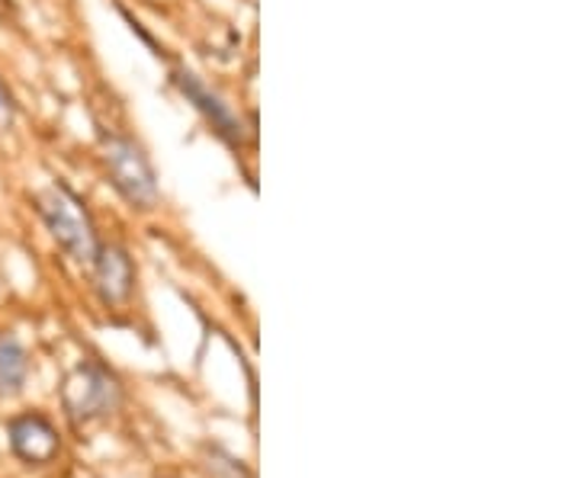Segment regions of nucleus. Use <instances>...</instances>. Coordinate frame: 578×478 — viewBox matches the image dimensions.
I'll return each mask as SVG.
<instances>
[{"label":"nucleus","mask_w":578,"mask_h":478,"mask_svg":"<svg viewBox=\"0 0 578 478\" xmlns=\"http://www.w3.org/2000/svg\"><path fill=\"white\" fill-rule=\"evenodd\" d=\"M103 158H106V171L113 177L116 190L138 209H148L158 200V183L148 158L141 155V148L133 145L129 138L109 136L103 141Z\"/></svg>","instance_id":"obj_2"},{"label":"nucleus","mask_w":578,"mask_h":478,"mask_svg":"<svg viewBox=\"0 0 578 478\" xmlns=\"http://www.w3.org/2000/svg\"><path fill=\"white\" fill-rule=\"evenodd\" d=\"M27 350L13 338H0V395H17L27 382Z\"/></svg>","instance_id":"obj_7"},{"label":"nucleus","mask_w":578,"mask_h":478,"mask_svg":"<svg viewBox=\"0 0 578 478\" xmlns=\"http://www.w3.org/2000/svg\"><path fill=\"white\" fill-rule=\"evenodd\" d=\"M35 203H39V212H42L49 232L55 235V241L69 251L71 257L81 261V264H94L101 244H97L94 225H91L84 205H81V200L71 193L69 187L55 183V187L42 190L35 196Z\"/></svg>","instance_id":"obj_1"},{"label":"nucleus","mask_w":578,"mask_h":478,"mask_svg":"<svg viewBox=\"0 0 578 478\" xmlns=\"http://www.w3.org/2000/svg\"><path fill=\"white\" fill-rule=\"evenodd\" d=\"M65 408L74 421H94L106 411L116 408L119 402V385L106 370L87 363L81 370H74L65 382Z\"/></svg>","instance_id":"obj_3"},{"label":"nucleus","mask_w":578,"mask_h":478,"mask_svg":"<svg viewBox=\"0 0 578 478\" xmlns=\"http://www.w3.org/2000/svg\"><path fill=\"white\" fill-rule=\"evenodd\" d=\"M13 100H10V94L3 91V84H0V132H7L10 126H13Z\"/></svg>","instance_id":"obj_8"},{"label":"nucleus","mask_w":578,"mask_h":478,"mask_svg":"<svg viewBox=\"0 0 578 478\" xmlns=\"http://www.w3.org/2000/svg\"><path fill=\"white\" fill-rule=\"evenodd\" d=\"M177 84L183 87V94L190 97V100L197 103L200 109L206 113V119L212 123V129H219L222 136L229 138V141H239L241 138V123L232 116V109L225 106V103L219 100L216 94H209L203 84L193 77V74H177Z\"/></svg>","instance_id":"obj_6"},{"label":"nucleus","mask_w":578,"mask_h":478,"mask_svg":"<svg viewBox=\"0 0 578 478\" xmlns=\"http://www.w3.org/2000/svg\"><path fill=\"white\" fill-rule=\"evenodd\" d=\"M94 267H97V289H101L103 302H109V306L123 302L129 296V289H133V264H129V257L119 247H97Z\"/></svg>","instance_id":"obj_5"},{"label":"nucleus","mask_w":578,"mask_h":478,"mask_svg":"<svg viewBox=\"0 0 578 478\" xmlns=\"http://www.w3.org/2000/svg\"><path fill=\"white\" fill-rule=\"evenodd\" d=\"M10 446L27 463H49L59 453V431L45 417L27 414L10 424Z\"/></svg>","instance_id":"obj_4"}]
</instances>
